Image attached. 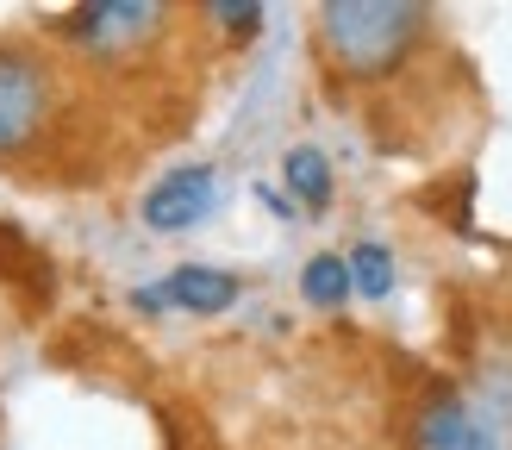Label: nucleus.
Returning <instances> with one entry per match:
<instances>
[{
    "label": "nucleus",
    "instance_id": "1",
    "mask_svg": "<svg viewBox=\"0 0 512 450\" xmlns=\"http://www.w3.org/2000/svg\"><path fill=\"white\" fill-rule=\"evenodd\" d=\"M425 32V7L413 0H325L319 7V44L356 82L388 75Z\"/></svg>",
    "mask_w": 512,
    "mask_h": 450
},
{
    "label": "nucleus",
    "instance_id": "2",
    "mask_svg": "<svg viewBox=\"0 0 512 450\" xmlns=\"http://www.w3.org/2000/svg\"><path fill=\"white\" fill-rule=\"evenodd\" d=\"M50 125V69L19 44H0V157H19Z\"/></svg>",
    "mask_w": 512,
    "mask_h": 450
},
{
    "label": "nucleus",
    "instance_id": "3",
    "mask_svg": "<svg viewBox=\"0 0 512 450\" xmlns=\"http://www.w3.org/2000/svg\"><path fill=\"white\" fill-rule=\"evenodd\" d=\"M163 25V7H150V0H94V7H75L63 32L88 50H132L144 38H157Z\"/></svg>",
    "mask_w": 512,
    "mask_h": 450
},
{
    "label": "nucleus",
    "instance_id": "4",
    "mask_svg": "<svg viewBox=\"0 0 512 450\" xmlns=\"http://www.w3.org/2000/svg\"><path fill=\"white\" fill-rule=\"evenodd\" d=\"M213 200H219L213 169H175L144 194V225L150 232H188L213 213Z\"/></svg>",
    "mask_w": 512,
    "mask_h": 450
},
{
    "label": "nucleus",
    "instance_id": "5",
    "mask_svg": "<svg viewBox=\"0 0 512 450\" xmlns=\"http://www.w3.org/2000/svg\"><path fill=\"white\" fill-rule=\"evenodd\" d=\"M413 450H494V438H488V425H481L463 400L438 388L419 407V419H413Z\"/></svg>",
    "mask_w": 512,
    "mask_h": 450
},
{
    "label": "nucleus",
    "instance_id": "6",
    "mask_svg": "<svg viewBox=\"0 0 512 450\" xmlns=\"http://www.w3.org/2000/svg\"><path fill=\"white\" fill-rule=\"evenodd\" d=\"M157 300L163 307H188V313H225L238 300V275L207 269V263H182L175 275H163Z\"/></svg>",
    "mask_w": 512,
    "mask_h": 450
},
{
    "label": "nucleus",
    "instance_id": "7",
    "mask_svg": "<svg viewBox=\"0 0 512 450\" xmlns=\"http://www.w3.org/2000/svg\"><path fill=\"white\" fill-rule=\"evenodd\" d=\"M0 282H13V288H32L38 300L50 294V263L38 257V244L19 232V225L0 219Z\"/></svg>",
    "mask_w": 512,
    "mask_h": 450
},
{
    "label": "nucleus",
    "instance_id": "8",
    "mask_svg": "<svg viewBox=\"0 0 512 450\" xmlns=\"http://www.w3.org/2000/svg\"><path fill=\"white\" fill-rule=\"evenodd\" d=\"M281 175H288V188L306 200V207H325V200H331V163H325V150H313V144L288 150Z\"/></svg>",
    "mask_w": 512,
    "mask_h": 450
},
{
    "label": "nucleus",
    "instance_id": "9",
    "mask_svg": "<svg viewBox=\"0 0 512 450\" xmlns=\"http://www.w3.org/2000/svg\"><path fill=\"white\" fill-rule=\"evenodd\" d=\"M300 294L313 300V307H344V294H350V263L344 257H313L306 263V275H300Z\"/></svg>",
    "mask_w": 512,
    "mask_h": 450
},
{
    "label": "nucleus",
    "instance_id": "10",
    "mask_svg": "<svg viewBox=\"0 0 512 450\" xmlns=\"http://www.w3.org/2000/svg\"><path fill=\"white\" fill-rule=\"evenodd\" d=\"M350 288L369 294V300H388L394 294V257L381 244H356L350 250Z\"/></svg>",
    "mask_w": 512,
    "mask_h": 450
},
{
    "label": "nucleus",
    "instance_id": "11",
    "mask_svg": "<svg viewBox=\"0 0 512 450\" xmlns=\"http://www.w3.org/2000/svg\"><path fill=\"white\" fill-rule=\"evenodd\" d=\"M207 19H219V25H232V32H256V25H263V7H238V0H213L207 7Z\"/></svg>",
    "mask_w": 512,
    "mask_h": 450
}]
</instances>
